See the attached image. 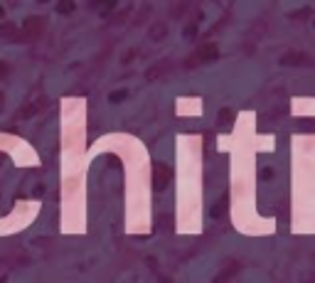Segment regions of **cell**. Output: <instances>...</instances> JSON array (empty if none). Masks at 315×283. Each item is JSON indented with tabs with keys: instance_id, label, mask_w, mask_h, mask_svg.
I'll list each match as a JSON object with an SVG mask.
<instances>
[{
	"instance_id": "obj_1",
	"label": "cell",
	"mask_w": 315,
	"mask_h": 283,
	"mask_svg": "<svg viewBox=\"0 0 315 283\" xmlns=\"http://www.w3.org/2000/svg\"><path fill=\"white\" fill-rule=\"evenodd\" d=\"M217 57H219V47H217L214 42H204V45H200V50H195V52L190 55V59L185 62V67H187V69H195V67L214 62Z\"/></svg>"
},
{
	"instance_id": "obj_2",
	"label": "cell",
	"mask_w": 315,
	"mask_h": 283,
	"mask_svg": "<svg viewBox=\"0 0 315 283\" xmlns=\"http://www.w3.org/2000/svg\"><path fill=\"white\" fill-rule=\"evenodd\" d=\"M170 177H172V170L168 168V165L155 163V168H153V187H155L158 192H163V190L170 185Z\"/></svg>"
},
{
	"instance_id": "obj_3",
	"label": "cell",
	"mask_w": 315,
	"mask_h": 283,
	"mask_svg": "<svg viewBox=\"0 0 315 283\" xmlns=\"http://www.w3.org/2000/svg\"><path fill=\"white\" fill-rule=\"evenodd\" d=\"M42 32H45V18H37V15H35V18H28L25 25H23V40H30V42H32V40H37Z\"/></svg>"
},
{
	"instance_id": "obj_4",
	"label": "cell",
	"mask_w": 315,
	"mask_h": 283,
	"mask_svg": "<svg viewBox=\"0 0 315 283\" xmlns=\"http://www.w3.org/2000/svg\"><path fill=\"white\" fill-rule=\"evenodd\" d=\"M239 268H241V263L236 261V258H229L222 268H219V273L214 276V283H229L236 273H239Z\"/></svg>"
},
{
	"instance_id": "obj_5",
	"label": "cell",
	"mask_w": 315,
	"mask_h": 283,
	"mask_svg": "<svg viewBox=\"0 0 315 283\" xmlns=\"http://www.w3.org/2000/svg\"><path fill=\"white\" fill-rule=\"evenodd\" d=\"M281 64H286V67H305V64H310V57L303 55V52H288V55H283Z\"/></svg>"
},
{
	"instance_id": "obj_6",
	"label": "cell",
	"mask_w": 315,
	"mask_h": 283,
	"mask_svg": "<svg viewBox=\"0 0 315 283\" xmlns=\"http://www.w3.org/2000/svg\"><path fill=\"white\" fill-rule=\"evenodd\" d=\"M170 67H172L170 62H168V59H163L160 64H155L153 69H148V79H163V77L170 72Z\"/></svg>"
},
{
	"instance_id": "obj_7",
	"label": "cell",
	"mask_w": 315,
	"mask_h": 283,
	"mask_svg": "<svg viewBox=\"0 0 315 283\" xmlns=\"http://www.w3.org/2000/svg\"><path fill=\"white\" fill-rule=\"evenodd\" d=\"M150 40L153 42H160V40H165V35H168V25L160 20V23H153V28H150Z\"/></svg>"
},
{
	"instance_id": "obj_8",
	"label": "cell",
	"mask_w": 315,
	"mask_h": 283,
	"mask_svg": "<svg viewBox=\"0 0 315 283\" xmlns=\"http://www.w3.org/2000/svg\"><path fill=\"white\" fill-rule=\"evenodd\" d=\"M227 207H229V197H219V202L212 207V219H222L227 214Z\"/></svg>"
},
{
	"instance_id": "obj_9",
	"label": "cell",
	"mask_w": 315,
	"mask_h": 283,
	"mask_svg": "<svg viewBox=\"0 0 315 283\" xmlns=\"http://www.w3.org/2000/svg\"><path fill=\"white\" fill-rule=\"evenodd\" d=\"M0 35H3V37H8V40H15V42H18V35H20V30L15 28L13 23H5V25L0 28Z\"/></svg>"
},
{
	"instance_id": "obj_10",
	"label": "cell",
	"mask_w": 315,
	"mask_h": 283,
	"mask_svg": "<svg viewBox=\"0 0 315 283\" xmlns=\"http://www.w3.org/2000/svg\"><path fill=\"white\" fill-rule=\"evenodd\" d=\"M35 111H37V104H25V106L18 111V118H28V116H32Z\"/></svg>"
},
{
	"instance_id": "obj_11",
	"label": "cell",
	"mask_w": 315,
	"mask_h": 283,
	"mask_svg": "<svg viewBox=\"0 0 315 283\" xmlns=\"http://www.w3.org/2000/svg\"><path fill=\"white\" fill-rule=\"evenodd\" d=\"M219 118H222V123H224V126H229L231 121H234V111H231V109H222Z\"/></svg>"
},
{
	"instance_id": "obj_12",
	"label": "cell",
	"mask_w": 315,
	"mask_h": 283,
	"mask_svg": "<svg viewBox=\"0 0 315 283\" xmlns=\"http://www.w3.org/2000/svg\"><path fill=\"white\" fill-rule=\"evenodd\" d=\"M158 226H160V229H170V226H172L170 214H160V219H158Z\"/></svg>"
},
{
	"instance_id": "obj_13",
	"label": "cell",
	"mask_w": 315,
	"mask_h": 283,
	"mask_svg": "<svg viewBox=\"0 0 315 283\" xmlns=\"http://www.w3.org/2000/svg\"><path fill=\"white\" fill-rule=\"evenodd\" d=\"M126 96H128V91H123V89H121V91H114L109 99H111V104H118V101H123Z\"/></svg>"
},
{
	"instance_id": "obj_14",
	"label": "cell",
	"mask_w": 315,
	"mask_h": 283,
	"mask_svg": "<svg viewBox=\"0 0 315 283\" xmlns=\"http://www.w3.org/2000/svg\"><path fill=\"white\" fill-rule=\"evenodd\" d=\"M8 74H10V64H8V62H3V59H0V82H3V79H5V77H8Z\"/></svg>"
},
{
	"instance_id": "obj_15",
	"label": "cell",
	"mask_w": 315,
	"mask_h": 283,
	"mask_svg": "<svg viewBox=\"0 0 315 283\" xmlns=\"http://www.w3.org/2000/svg\"><path fill=\"white\" fill-rule=\"evenodd\" d=\"M57 10L59 13H72V10H74V3H59Z\"/></svg>"
},
{
	"instance_id": "obj_16",
	"label": "cell",
	"mask_w": 315,
	"mask_h": 283,
	"mask_svg": "<svg viewBox=\"0 0 315 283\" xmlns=\"http://www.w3.org/2000/svg\"><path fill=\"white\" fill-rule=\"evenodd\" d=\"M313 126H315V121H300V123H298V131H310Z\"/></svg>"
},
{
	"instance_id": "obj_17",
	"label": "cell",
	"mask_w": 315,
	"mask_h": 283,
	"mask_svg": "<svg viewBox=\"0 0 315 283\" xmlns=\"http://www.w3.org/2000/svg\"><path fill=\"white\" fill-rule=\"evenodd\" d=\"M308 15H310V10H308V8H305V10H298V13H293V15H290V18H293V20H295V18H308Z\"/></svg>"
},
{
	"instance_id": "obj_18",
	"label": "cell",
	"mask_w": 315,
	"mask_h": 283,
	"mask_svg": "<svg viewBox=\"0 0 315 283\" xmlns=\"http://www.w3.org/2000/svg\"><path fill=\"white\" fill-rule=\"evenodd\" d=\"M195 32H197V23H192V25H190V28L185 30V37H192V35H195Z\"/></svg>"
},
{
	"instance_id": "obj_19",
	"label": "cell",
	"mask_w": 315,
	"mask_h": 283,
	"mask_svg": "<svg viewBox=\"0 0 315 283\" xmlns=\"http://www.w3.org/2000/svg\"><path fill=\"white\" fill-rule=\"evenodd\" d=\"M271 175H273V170H271V168L261 170V177H263V180H271Z\"/></svg>"
},
{
	"instance_id": "obj_20",
	"label": "cell",
	"mask_w": 315,
	"mask_h": 283,
	"mask_svg": "<svg viewBox=\"0 0 315 283\" xmlns=\"http://www.w3.org/2000/svg\"><path fill=\"white\" fill-rule=\"evenodd\" d=\"M3 104H5V101H3V94H0V111H3Z\"/></svg>"
},
{
	"instance_id": "obj_21",
	"label": "cell",
	"mask_w": 315,
	"mask_h": 283,
	"mask_svg": "<svg viewBox=\"0 0 315 283\" xmlns=\"http://www.w3.org/2000/svg\"><path fill=\"white\" fill-rule=\"evenodd\" d=\"M3 15H5V10H3V5H0V18H3Z\"/></svg>"
}]
</instances>
